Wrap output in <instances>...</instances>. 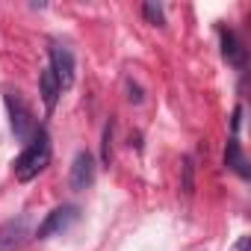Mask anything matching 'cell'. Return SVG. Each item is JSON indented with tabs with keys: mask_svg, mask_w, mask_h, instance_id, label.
I'll return each instance as SVG.
<instances>
[{
	"mask_svg": "<svg viewBox=\"0 0 251 251\" xmlns=\"http://www.w3.org/2000/svg\"><path fill=\"white\" fill-rule=\"evenodd\" d=\"M48 163H50V136H48L45 127H36L33 136H30V142H27V148H24V151L18 154V160H15V177H18L21 183H27V180H33Z\"/></svg>",
	"mask_w": 251,
	"mask_h": 251,
	"instance_id": "obj_1",
	"label": "cell"
},
{
	"mask_svg": "<svg viewBox=\"0 0 251 251\" xmlns=\"http://www.w3.org/2000/svg\"><path fill=\"white\" fill-rule=\"evenodd\" d=\"M3 100H6V112H9V124H12V133L18 142H27L36 130V118H33V109L27 106L24 95L15 92V89H6L3 92Z\"/></svg>",
	"mask_w": 251,
	"mask_h": 251,
	"instance_id": "obj_2",
	"label": "cell"
},
{
	"mask_svg": "<svg viewBox=\"0 0 251 251\" xmlns=\"http://www.w3.org/2000/svg\"><path fill=\"white\" fill-rule=\"evenodd\" d=\"M77 219H80V207H77V204H62V207H53V210L42 219V225L36 227V239H50V236H56V233L68 230Z\"/></svg>",
	"mask_w": 251,
	"mask_h": 251,
	"instance_id": "obj_3",
	"label": "cell"
},
{
	"mask_svg": "<svg viewBox=\"0 0 251 251\" xmlns=\"http://www.w3.org/2000/svg\"><path fill=\"white\" fill-rule=\"evenodd\" d=\"M50 71L56 74V83H59V89H62V92L74 86L77 62H74L71 48H65V45H50Z\"/></svg>",
	"mask_w": 251,
	"mask_h": 251,
	"instance_id": "obj_4",
	"label": "cell"
},
{
	"mask_svg": "<svg viewBox=\"0 0 251 251\" xmlns=\"http://www.w3.org/2000/svg\"><path fill=\"white\" fill-rule=\"evenodd\" d=\"M95 175H98V163H95L92 151H77V157L71 163V172H68V186L74 192H83L95 183Z\"/></svg>",
	"mask_w": 251,
	"mask_h": 251,
	"instance_id": "obj_5",
	"label": "cell"
},
{
	"mask_svg": "<svg viewBox=\"0 0 251 251\" xmlns=\"http://www.w3.org/2000/svg\"><path fill=\"white\" fill-rule=\"evenodd\" d=\"M30 236V219L18 216L0 225V251H21Z\"/></svg>",
	"mask_w": 251,
	"mask_h": 251,
	"instance_id": "obj_6",
	"label": "cell"
},
{
	"mask_svg": "<svg viewBox=\"0 0 251 251\" xmlns=\"http://www.w3.org/2000/svg\"><path fill=\"white\" fill-rule=\"evenodd\" d=\"M222 56H225L233 68H245V59H248V53H245L239 36H236L233 30H227V27H222Z\"/></svg>",
	"mask_w": 251,
	"mask_h": 251,
	"instance_id": "obj_7",
	"label": "cell"
},
{
	"mask_svg": "<svg viewBox=\"0 0 251 251\" xmlns=\"http://www.w3.org/2000/svg\"><path fill=\"white\" fill-rule=\"evenodd\" d=\"M39 95H42L45 109H48V112H53V109H56V100H59V95H62V89H59L56 74L50 71V65H48V68H42V74H39Z\"/></svg>",
	"mask_w": 251,
	"mask_h": 251,
	"instance_id": "obj_8",
	"label": "cell"
},
{
	"mask_svg": "<svg viewBox=\"0 0 251 251\" xmlns=\"http://www.w3.org/2000/svg\"><path fill=\"white\" fill-rule=\"evenodd\" d=\"M225 166L227 169H233L239 177H251V172H248V163H245V157H242V148H239V139L236 136H230L227 139V148H225Z\"/></svg>",
	"mask_w": 251,
	"mask_h": 251,
	"instance_id": "obj_9",
	"label": "cell"
},
{
	"mask_svg": "<svg viewBox=\"0 0 251 251\" xmlns=\"http://www.w3.org/2000/svg\"><path fill=\"white\" fill-rule=\"evenodd\" d=\"M142 15H145V21L154 24V27H163V24H166V12H163V6L157 3V0H148V3H142Z\"/></svg>",
	"mask_w": 251,
	"mask_h": 251,
	"instance_id": "obj_10",
	"label": "cell"
},
{
	"mask_svg": "<svg viewBox=\"0 0 251 251\" xmlns=\"http://www.w3.org/2000/svg\"><path fill=\"white\" fill-rule=\"evenodd\" d=\"M112 130H115V121L109 118L103 127V142H100V163L103 166H109V160H112Z\"/></svg>",
	"mask_w": 251,
	"mask_h": 251,
	"instance_id": "obj_11",
	"label": "cell"
},
{
	"mask_svg": "<svg viewBox=\"0 0 251 251\" xmlns=\"http://www.w3.org/2000/svg\"><path fill=\"white\" fill-rule=\"evenodd\" d=\"M180 172H183V183H180V189H183L186 195H192V192H195V166H192V157L183 160Z\"/></svg>",
	"mask_w": 251,
	"mask_h": 251,
	"instance_id": "obj_12",
	"label": "cell"
},
{
	"mask_svg": "<svg viewBox=\"0 0 251 251\" xmlns=\"http://www.w3.org/2000/svg\"><path fill=\"white\" fill-rule=\"evenodd\" d=\"M127 92H130V95H127V100H130V103H142V89H139L136 83H130V80H127Z\"/></svg>",
	"mask_w": 251,
	"mask_h": 251,
	"instance_id": "obj_13",
	"label": "cell"
},
{
	"mask_svg": "<svg viewBox=\"0 0 251 251\" xmlns=\"http://www.w3.org/2000/svg\"><path fill=\"white\" fill-rule=\"evenodd\" d=\"M239 121H242V106H236V109H233V118H230V130H233V136H236V130H239Z\"/></svg>",
	"mask_w": 251,
	"mask_h": 251,
	"instance_id": "obj_14",
	"label": "cell"
},
{
	"mask_svg": "<svg viewBox=\"0 0 251 251\" xmlns=\"http://www.w3.org/2000/svg\"><path fill=\"white\" fill-rule=\"evenodd\" d=\"M236 251H248V236H242V239H239V245H236Z\"/></svg>",
	"mask_w": 251,
	"mask_h": 251,
	"instance_id": "obj_15",
	"label": "cell"
}]
</instances>
